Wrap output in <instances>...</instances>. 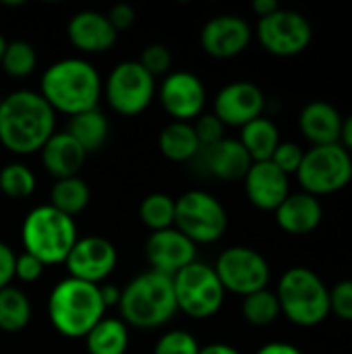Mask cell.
I'll list each match as a JSON object with an SVG mask.
<instances>
[{
    "instance_id": "6da1fadb",
    "label": "cell",
    "mask_w": 352,
    "mask_h": 354,
    "mask_svg": "<svg viewBox=\"0 0 352 354\" xmlns=\"http://www.w3.org/2000/svg\"><path fill=\"white\" fill-rule=\"evenodd\" d=\"M56 112L39 91L19 89L0 100V143L17 156L41 151L56 133Z\"/></svg>"
},
{
    "instance_id": "7a4b0ae2",
    "label": "cell",
    "mask_w": 352,
    "mask_h": 354,
    "mask_svg": "<svg viewBox=\"0 0 352 354\" xmlns=\"http://www.w3.org/2000/svg\"><path fill=\"white\" fill-rule=\"evenodd\" d=\"M39 95L54 112H62L71 118L98 108L102 79L95 66L85 58H62L44 71Z\"/></svg>"
},
{
    "instance_id": "3957f363",
    "label": "cell",
    "mask_w": 352,
    "mask_h": 354,
    "mask_svg": "<svg viewBox=\"0 0 352 354\" xmlns=\"http://www.w3.org/2000/svg\"><path fill=\"white\" fill-rule=\"evenodd\" d=\"M104 313L100 286L71 276L60 280L48 299V317L54 330L71 340L85 338L104 319Z\"/></svg>"
},
{
    "instance_id": "277c9868",
    "label": "cell",
    "mask_w": 352,
    "mask_h": 354,
    "mask_svg": "<svg viewBox=\"0 0 352 354\" xmlns=\"http://www.w3.org/2000/svg\"><path fill=\"white\" fill-rule=\"evenodd\" d=\"M118 309L127 326L137 330L162 328L178 311L172 278L154 270L139 274L122 288Z\"/></svg>"
},
{
    "instance_id": "5b68a950",
    "label": "cell",
    "mask_w": 352,
    "mask_h": 354,
    "mask_svg": "<svg viewBox=\"0 0 352 354\" xmlns=\"http://www.w3.org/2000/svg\"><path fill=\"white\" fill-rule=\"evenodd\" d=\"M77 224L52 205L33 207L21 226L25 253L39 259L44 266L64 263L77 243Z\"/></svg>"
},
{
    "instance_id": "8992f818",
    "label": "cell",
    "mask_w": 352,
    "mask_h": 354,
    "mask_svg": "<svg viewBox=\"0 0 352 354\" xmlns=\"http://www.w3.org/2000/svg\"><path fill=\"white\" fill-rule=\"evenodd\" d=\"M280 313L301 328L319 326L330 315V288L309 268H290L276 290Z\"/></svg>"
},
{
    "instance_id": "52a82bcc",
    "label": "cell",
    "mask_w": 352,
    "mask_h": 354,
    "mask_svg": "<svg viewBox=\"0 0 352 354\" xmlns=\"http://www.w3.org/2000/svg\"><path fill=\"white\" fill-rule=\"evenodd\" d=\"M174 228L195 245H212L224 236L228 216L212 193L191 189L174 199Z\"/></svg>"
},
{
    "instance_id": "ba28073f",
    "label": "cell",
    "mask_w": 352,
    "mask_h": 354,
    "mask_svg": "<svg viewBox=\"0 0 352 354\" xmlns=\"http://www.w3.org/2000/svg\"><path fill=\"white\" fill-rule=\"evenodd\" d=\"M176 307L191 319H210L222 305L226 290L216 276L214 266L193 261L172 276Z\"/></svg>"
},
{
    "instance_id": "9c48e42d",
    "label": "cell",
    "mask_w": 352,
    "mask_h": 354,
    "mask_svg": "<svg viewBox=\"0 0 352 354\" xmlns=\"http://www.w3.org/2000/svg\"><path fill=\"white\" fill-rule=\"evenodd\" d=\"M297 178L305 193L319 197L344 189L352 180L351 153L340 145H317L305 151Z\"/></svg>"
},
{
    "instance_id": "30bf717a",
    "label": "cell",
    "mask_w": 352,
    "mask_h": 354,
    "mask_svg": "<svg viewBox=\"0 0 352 354\" xmlns=\"http://www.w3.org/2000/svg\"><path fill=\"white\" fill-rule=\"evenodd\" d=\"M154 93L156 79L137 60L118 62L104 83V95L110 108L120 116H137L145 112Z\"/></svg>"
},
{
    "instance_id": "8fae6325",
    "label": "cell",
    "mask_w": 352,
    "mask_h": 354,
    "mask_svg": "<svg viewBox=\"0 0 352 354\" xmlns=\"http://www.w3.org/2000/svg\"><path fill=\"white\" fill-rule=\"evenodd\" d=\"M214 270L224 290L241 297L263 290L270 282L268 259L251 247H230L222 251Z\"/></svg>"
},
{
    "instance_id": "7c38bea8",
    "label": "cell",
    "mask_w": 352,
    "mask_h": 354,
    "mask_svg": "<svg viewBox=\"0 0 352 354\" xmlns=\"http://www.w3.org/2000/svg\"><path fill=\"white\" fill-rule=\"evenodd\" d=\"M257 37L266 52L288 58L309 48L313 39V27L305 15L297 10L278 8L274 15L259 19Z\"/></svg>"
},
{
    "instance_id": "4fadbf2b",
    "label": "cell",
    "mask_w": 352,
    "mask_h": 354,
    "mask_svg": "<svg viewBox=\"0 0 352 354\" xmlns=\"http://www.w3.org/2000/svg\"><path fill=\"white\" fill-rule=\"evenodd\" d=\"M160 104L176 122H193L205 106L203 81L189 71L168 73L160 85Z\"/></svg>"
},
{
    "instance_id": "5bb4252c",
    "label": "cell",
    "mask_w": 352,
    "mask_h": 354,
    "mask_svg": "<svg viewBox=\"0 0 352 354\" xmlns=\"http://www.w3.org/2000/svg\"><path fill=\"white\" fill-rule=\"evenodd\" d=\"M116 261H118L116 247L108 239L85 236V239H77L64 266L71 278L100 286L114 272Z\"/></svg>"
},
{
    "instance_id": "9a60e30c",
    "label": "cell",
    "mask_w": 352,
    "mask_h": 354,
    "mask_svg": "<svg viewBox=\"0 0 352 354\" xmlns=\"http://www.w3.org/2000/svg\"><path fill=\"white\" fill-rule=\"evenodd\" d=\"M266 95L251 81H234L222 87L214 100V114L224 127H245L263 116Z\"/></svg>"
},
{
    "instance_id": "2e32d148",
    "label": "cell",
    "mask_w": 352,
    "mask_h": 354,
    "mask_svg": "<svg viewBox=\"0 0 352 354\" xmlns=\"http://www.w3.org/2000/svg\"><path fill=\"white\" fill-rule=\"evenodd\" d=\"M145 259L154 272L174 276L183 268L197 261V245L176 228L151 232L145 241Z\"/></svg>"
},
{
    "instance_id": "e0dca14e",
    "label": "cell",
    "mask_w": 352,
    "mask_h": 354,
    "mask_svg": "<svg viewBox=\"0 0 352 354\" xmlns=\"http://www.w3.org/2000/svg\"><path fill=\"white\" fill-rule=\"evenodd\" d=\"M193 164L205 176H214L218 180L234 183V180L245 178L253 160L249 158L247 149L241 145L239 139H226L224 137L216 145L201 147L199 153L193 158Z\"/></svg>"
},
{
    "instance_id": "ac0fdd59",
    "label": "cell",
    "mask_w": 352,
    "mask_h": 354,
    "mask_svg": "<svg viewBox=\"0 0 352 354\" xmlns=\"http://www.w3.org/2000/svg\"><path fill=\"white\" fill-rule=\"evenodd\" d=\"M251 27L243 17L218 15L201 29V48L212 58H234L243 54L251 41Z\"/></svg>"
},
{
    "instance_id": "d6986e66",
    "label": "cell",
    "mask_w": 352,
    "mask_h": 354,
    "mask_svg": "<svg viewBox=\"0 0 352 354\" xmlns=\"http://www.w3.org/2000/svg\"><path fill=\"white\" fill-rule=\"evenodd\" d=\"M243 180L249 201L261 212H276L290 195L288 176L272 162H253Z\"/></svg>"
},
{
    "instance_id": "ffe728a7",
    "label": "cell",
    "mask_w": 352,
    "mask_h": 354,
    "mask_svg": "<svg viewBox=\"0 0 352 354\" xmlns=\"http://www.w3.org/2000/svg\"><path fill=\"white\" fill-rule=\"evenodd\" d=\"M68 41L85 54L108 52L116 44V29L110 25L108 17L98 10H79L71 17L66 27Z\"/></svg>"
},
{
    "instance_id": "44dd1931",
    "label": "cell",
    "mask_w": 352,
    "mask_h": 354,
    "mask_svg": "<svg viewBox=\"0 0 352 354\" xmlns=\"http://www.w3.org/2000/svg\"><path fill=\"white\" fill-rule=\"evenodd\" d=\"M278 226L295 236H303L313 232L324 220L322 201L309 193H290L282 205L274 212Z\"/></svg>"
},
{
    "instance_id": "7402d4cb",
    "label": "cell",
    "mask_w": 352,
    "mask_h": 354,
    "mask_svg": "<svg viewBox=\"0 0 352 354\" xmlns=\"http://www.w3.org/2000/svg\"><path fill=\"white\" fill-rule=\"evenodd\" d=\"M301 133L307 141L317 145H334L340 143V131H342V116L340 112L328 104V102H311L303 108L299 116Z\"/></svg>"
},
{
    "instance_id": "603a6c76",
    "label": "cell",
    "mask_w": 352,
    "mask_h": 354,
    "mask_svg": "<svg viewBox=\"0 0 352 354\" xmlns=\"http://www.w3.org/2000/svg\"><path fill=\"white\" fill-rule=\"evenodd\" d=\"M41 164L46 168V172L50 176H54L56 180L60 178H71L77 176L87 153L81 149V145L66 133H54L46 145L41 147Z\"/></svg>"
},
{
    "instance_id": "cb8c5ba5",
    "label": "cell",
    "mask_w": 352,
    "mask_h": 354,
    "mask_svg": "<svg viewBox=\"0 0 352 354\" xmlns=\"http://www.w3.org/2000/svg\"><path fill=\"white\" fill-rule=\"evenodd\" d=\"M66 133L81 145L85 153H93L102 149L104 143L108 141L110 124H108V118L98 108H93V110L71 116L66 122Z\"/></svg>"
},
{
    "instance_id": "d4e9b609",
    "label": "cell",
    "mask_w": 352,
    "mask_h": 354,
    "mask_svg": "<svg viewBox=\"0 0 352 354\" xmlns=\"http://www.w3.org/2000/svg\"><path fill=\"white\" fill-rule=\"evenodd\" d=\"M158 147L164 158L170 162H193V158L199 153L201 145L195 135V129L191 122H176L172 120L160 131Z\"/></svg>"
},
{
    "instance_id": "484cf974",
    "label": "cell",
    "mask_w": 352,
    "mask_h": 354,
    "mask_svg": "<svg viewBox=\"0 0 352 354\" xmlns=\"http://www.w3.org/2000/svg\"><path fill=\"white\" fill-rule=\"evenodd\" d=\"M239 141L253 162H270L276 147L280 145V131L274 120L259 116L243 127Z\"/></svg>"
},
{
    "instance_id": "4316f807",
    "label": "cell",
    "mask_w": 352,
    "mask_h": 354,
    "mask_svg": "<svg viewBox=\"0 0 352 354\" xmlns=\"http://www.w3.org/2000/svg\"><path fill=\"white\" fill-rule=\"evenodd\" d=\"M89 354H124L129 348V326L116 317H104L87 336Z\"/></svg>"
},
{
    "instance_id": "83f0119b",
    "label": "cell",
    "mask_w": 352,
    "mask_h": 354,
    "mask_svg": "<svg viewBox=\"0 0 352 354\" xmlns=\"http://www.w3.org/2000/svg\"><path fill=\"white\" fill-rule=\"evenodd\" d=\"M89 199H91V191L87 183L79 176H71V178H60L52 185L48 205H52L54 209H58L68 218H75L77 214L85 212Z\"/></svg>"
},
{
    "instance_id": "f1b7e54d",
    "label": "cell",
    "mask_w": 352,
    "mask_h": 354,
    "mask_svg": "<svg viewBox=\"0 0 352 354\" xmlns=\"http://www.w3.org/2000/svg\"><path fill=\"white\" fill-rule=\"evenodd\" d=\"M31 319V303L27 295L15 286L0 290V330L6 334H17L27 328Z\"/></svg>"
},
{
    "instance_id": "f546056e",
    "label": "cell",
    "mask_w": 352,
    "mask_h": 354,
    "mask_svg": "<svg viewBox=\"0 0 352 354\" xmlns=\"http://www.w3.org/2000/svg\"><path fill=\"white\" fill-rule=\"evenodd\" d=\"M241 311H243L245 322H249L255 328H266L282 315L276 292H272L268 288L243 297Z\"/></svg>"
},
{
    "instance_id": "4dcf8cb0",
    "label": "cell",
    "mask_w": 352,
    "mask_h": 354,
    "mask_svg": "<svg viewBox=\"0 0 352 354\" xmlns=\"http://www.w3.org/2000/svg\"><path fill=\"white\" fill-rule=\"evenodd\" d=\"M139 218L151 232L174 228V199L166 193L147 195L139 205Z\"/></svg>"
},
{
    "instance_id": "1f68e13d",
    "label": "cell",
    "mask_w": 352,
    "mask_h": 354,
    "mask_svg": "<svg viewBox=\"0 0 352 354\" xmlns=\"http://www.w3.org/2000/svg\"><path fill=\"white\" fill-rule=\"evenodd\" d=\"M35 64H37V54L29 41L25 39L6 41V50H4L2 64H0L6 75L15 79H23L35 71Z\"/></svg>"
},
{
    "instance_id": "d6a6232c",
    "label": "cell",
    "mask_w": 352,
    "mask_h": 354,
    "mask_svg": "<svg viewBox=\"0 0 352 354\" xmlns=\"http://www.w3.org/2000/svg\"><path fill=\"white\" fill-rule=\"evenodd\" d=\"M35 191V174L21 162H10L0 170V193L8 199H27Z\"/></svg>"
},
{
    "instance_id": "836d02e7",
    "label": "cell",
    "mask_w": 352,
    "mask_h": 354,
    "mask_svg": "<svg viewBox=\"0 0 352 354\" xmlns=\"http://www.w3.org/2000/svg\"><path fill=\"white\" fill-rule=\"evenodd\" d=\"M199 348L201 346L197 344L195 336L183 330H172L158 340L154 354H199Z\"/></svg>"
},
{
    "instance_id": "e575fe53",
    "label": "cell",
    "mask_w": 352,
    "mask_h": 354,
    "mask_svg": "<svg viewBox=\"0 0 352 354\" xmlns=\"http://www.w3.org/2000/svg\"><path fill=\"white\" fill-rule=\"evenodd\" d=\"M137 62L156 79L158 75H166L170 71L172 54H170V48L164 46V44H149V46L143 48L141 58Z\"/></svg>"
},
{
    "instance_id": "d590c367",
    "label": "cell",
    "mask_w": 352,
    "mask_h": 354,
    "mask_svg": "<svg viewBox=\"0 0 352 354\" xmlns=\"http://www.w3.org/2000/svg\"><path fill=\"white\" fill-rule=\"evenodd\" d=\"M195 135L199 139L201 147H210L216 145L218 141L224 139V124L220 122V118L212 112V114H201L199 118H195L193 122Z\"/></svg>"
},
{
    "instance_id": "8d00e7d4",
    "label": "cell",
    "mask_w": 352,
    "mask_h": 354,
    "mask_svg": "<svg viewBox=\"0 0 352 354\" xmlns=\"http://www.w3.org/2000/svg\"><path fill=\"white\" fill-rule=\"evenodd\" d=\"M303 156H305V151L297 143H293V141H280V145L276 147V151H274V156H272L270 162L274 166H278L286 176H290V174H297V170L301 168Z\"/></svg>"
},
{
    "instance_id": "74e56055",
    "label": "cell",
    "mask_w": 352,
    "mask_h": 354,
    "mask_svg": "<svg viewBox=\"0 0 352 354\" xmlns=\"http://www.w3.org/2000/svg\"><path fill=\"white\" fill-rule=\"evenodd\" d=\"M330 313L352 322V280H342L330 290Z\"/></svg>"
},
{
    "instance_id": "f35d334b",
    "label": "cell",
    "mask_w": 352,
    "mask_h": 354,
    "mask_svg": "<svg viewBox=\"0 0 352 354\" xmlns=\"http://www.w3.org/2000/svg\"><path fill=\"white\" fill-rule=\"evenodd\" d=\"M44 268L46 266L39 259H35L33 255H29V253L23 251L15 259V278L21 280V282H25V284H31V282H35V280L41 278Z\"/></svg>"
},
{
    "instance_id": "ab89813d",
    "label": "cell",
    "mask_w": 352,
    "mask_h": 354,
    "mask_svg": "<svg viewBox=\"0 0 352 354\" xmlns=\"http://www.w3.org/2000/svg\"><path fill=\"white\" fill-rule=\"evenodd\" d=\"M106 17H108L110 25H112V27L116 29V33H118V31H124V29L133 27V23H135V19H137V12H135V8H133L131 4H114Z\"/></svg>"
},
{
    "instance_id": "60d3db41",
    "label": "cell",
    "mask_w": 352,
    "mask_h": 354,
    "mask_svg": "<svg viewBox=\"0 0 352 354\" xmlns=\"http://www.w3.org/2000/svg\"><path fill=\"white\" fill-rule=\"evenodd\" d=\"M15 251L8 245L0 243V290L10 286V282L15 280Z\"/></svg>"
},
{
    "instance_id": "b9f144b4",
    "label": "cell",
    "mask_w": 352,
    "mask_h": 354,
    "mask_svg": "<svg viewBox=\"0 0 352 354\" xmlns=\"http://www.w3.org/2000/svg\"><path fill=\"white\" fill-rule=\"evenodd\" d=\"M120 295H122V288L114 286V284H100V297H102V303L104 307H118L120 303Z\"/></svg>"
},
{
    "instance_id": "7bdbcfd3",
    "label": "cell",
    "mask_w": 352,
    "mask_h": 354,
    "mask_svg": "<svg viewBox=\"0 0 352 354\" xmlns=\"http://www.w3.org/2000/svg\"><path fill=\"white\" fill-rule=\"evenodd\" d=\"M255 354H303L295 344L288 342H270L266 346H261Z\"/></svg>"
},
{
    "instance_id": "ee69618b",
    "label": "cell",
    "mask_w": 352,
    "mask_h": 354,
    "mask_svg": "<svg viewBox=\"0 0 352 354\" xmlns=\"http://www.w3.org/2000/svg\"><path fill=\"white\" fill-rule=\"evenodd\" d=\"M278 8H280V6H278L276 0H253V12H255L259 19L274 15Z\"/></svg>"
},
{
    "instance_id": "f6af8a7d",
    "label": "cell",
    "mask_w": 352,
    "mask_h": 354,
    "mask_svg": "<svg viewBox=\"0 0 352 354\" xmlns=\"http://www.w3.org/2000/svg\"><path fill=\"white\" fill-rule=\"evenodd\" d=\"M199 354H241L234 346L230 344H222V342H214V344H207V346H201Z\"/></svg>"
},
{
    "instance_id": "bcb514c9",
    "label": "cell",
    "mask_w": 352,
    "mask_h": 354,
    "mask_svg": "<svg viewBox=\"0 0 352 354\" xmlns=\"http://www.w3.org/2000/svg\"><path fill=\"white\" fill-rule=\"evenodd\" d=\"M340 145L351 153L352 151V114L342 120V131H340Z\"/></svg>"
},
{
    "instance_id": "7dc6e473",
    "label": "cell",
    "mask_w": 352,
    "mask_h": 354,
    "mask_svg": "<svg viewBox=\"0 0 352 354\" xmlns=\"http://www.w3.org/2000/svg\"><path fill=\"white\" fill-rule=\"evenodd\" d=\"M4 50H6V39L0 35V64H2V56H4Z\"/></svg>"
}]
</instances>
